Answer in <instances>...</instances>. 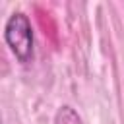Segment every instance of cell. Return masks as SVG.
<instances>
[{
  "instance_id": "cell-1",
  "label": "cell",
  "mask_w": 124,
  "mask_h": 124,
  "mask_svg": "<svg viewBox=\"0 0 124 124\" xmlns=\"http://www.w3.org/2000/svg\"><path fill=\"white\" fill-rule=\"evenodd\" d=\"M4 39L19 62H29L33 56V29L25 14H12L4 27Z\"/></svg>"
},
{
  "instance_id": "cell-2",
  "label": "cell",
  "mask_w": 124,
  "mask_h": 124,
  "mask_svg": "<svg viewBox=\"0 0 124 124\" xmlns=\"http://www.w3.org/2000/svg\"><path fill=\"white\" fill-rule=\"evenodd\" d=\"M54 124H81V120H79V116L76 114L74 108H70V107H62V108L56 112V120H54Z\"/></svg>"
}]
</instances>
